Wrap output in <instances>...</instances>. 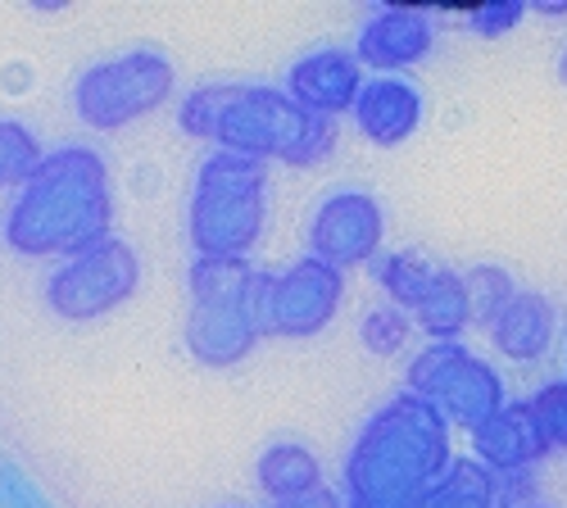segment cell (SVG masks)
Returning <instances> with one entry per match:
<instances>
[{
    "mask_svg": "<svg viewBox=\"0 0 567 508\" xmlns=\"http://www.w3.org/2000/svg\"><path fill=\"white\" fill-rule=\"evenodd\" d=\"M114 227V182L96 146L45 151L32 177L10 196L0 237L23 259H73Z\"/></svg>",
    "mask_w": 567,
    "mask_h": 508,
    "instance_id": "cell-1",
    "label": "cell"
},
{
    "mask_svg": "<svg viewBox=\"0 0 567 508\" xmlns=\"http://www.w3.org/2000/svg\"><path fill=\"white\" fill-rule=\"evenodd\" d=\"M454 427L413 391L391 395L359 427L346 454V499L368 508H413L450 464Z\"/></svg>",
    "mask_w": 567,
    "mask_h": 508,
    "instance_id": "cell-2",
    "label": "cell"
},
{
    "mask_svg": "<svg viewBox=\"0 0 567 508\" xmlns=\"http://www.w3.org/2000/svg\"><path fill=\"white\" fill-rule=\"evenodd\" d=\"M268 287L272 272L255 259H196L192 263V313H186V350L205 367L246 363L268 336Z\"/></svg>",
    "mask_w": 567,
    "mask_h": 508,
    "instance_id": "cell-3",
    "label": "cell"
},
{
    "mask_svg": "<svg viewBox=\"0 0 567 508\" xmlns=\"http://www.w3.org/2000/svg\"><path fill=\"white\" fill-rule=\"evenodd\" d=\"M214 146L259 159V164L277 159V164H291V168H309V164H322L332 155L337 123L300 110L287 96V86L227 82V101H223Z\"/></svg>",
    "mask_w": 567,
    "mask_h": 508,
    "instance_id": "cell-4",
    "label": "cell"
},
{
    "mask_svg": "<svg viewBox=\"0 0 567 508\" xmlns=\"http://www.w3.org/2000/svg\"><path fill=\"white\" fill-rule=\"evenodd\" d=\"M268 222V164L214 151L196 168L186 237L196 259H250Z\"/></svg>",
    "mask_w": 567,
    "mask_h": 508,
    "instance_id": "cell-5",
    "label": "cell"
},
{
    "mask_svg": "<svg viewBox=\"0 0 567 508\" xmlns=\"http://www.w3.org/2000/svg\"><path fill=\"white\" fill-rule=\"evenodd\" d=\"M177 86V69L168 55L136 45V51L86 64L73 82V110L91 132H118L127 123L151 118L168 105Z\"/></svg>",
    "mask_w": 567,
    "mask_h": 508,
    "instance_id": "cell-6",
    "label": "cell"
},
{
    "mask_svg": "<svg viewBox=\"0 0 567 508\" xmlns=\"http://www.w3.org/2000/svg\"><path fill=\"white\" fill-rule=\"evenodd\" d=\"M404 382H409L404 391L436 404L441 418L463 432H477L508 404V386L499 377V367L482 354H472L463 341H432L427 350H417L409 359Z\"/></svg>",
    "mask_w": 567,
    "mask_h": 508,
    "instance_id": "cell-7",
    "label": "cell"
},
{
    "mask_svg": "<svg viewBox=\"0 0 567 508\" xmlns=\"http://www.w3.org/2000/svg\"><path fill=\"white\" fill-rule=\"evenodd\" d=\"M141 287V255L123 237L78 250L45 277V309L64 322H96L123 309Z\"/></svg>",
    "mask_w": 567,
    "mask_h": 508,
    "instance_id": "cell-8",
    "label": "cell"
},
{
    "mask_svg": "<svg viewBox=\"0 0 567 508\" xmlns=\"http://www.w3.org/2000/svg\"><path fill=\"white\" fill-rule=\"evenodd\" d=\"M341 300H346V272L313 255H300L296 263L272 272L264 328L268 336H281V341H309L332 328Z\"/></svg>",
    "mask_w": 567,
    "mask_h": 508,
    "instance_id": "cell-9",
    "label": "cell"
},
{
    "mask_svg": "<svg viewBox=\"0 0 567 508\" xmlns=\"http://www.w3.org/2000/svg\"><path fill=\"white\" fill-rule=\"evenodd\" d=\"M309 255L341 272L363 268L386 246V209L363 187H341L322 196L309 214Z\"/></svg>",
    "mask_w": 567,
    "mask_h": 508,
    "instance_id": "cell-10",
    "label": "cell"
},
{
    "mask_svg": "<svg viewBox=\"0 0 567 508\" xmlns=\"http://www.w3.org/2000/svg\"><path fill=\"white\" fill-rule=\"evenodd\" d=\"M436 45V19L427 10H409V6H382L372 10L354 37V55L372 77H404V69L422 64Z\"/></svg>",
    "mask_w": 567,
    "mask_h": 508,
    "instance_id": "cell-11",
    "label": "cell"
},
{
    "mask_svg": "<svg viewBox=\"0 0 567 508\" xmlns=\"http://www.w3.org/2000/svg\"><path fill=\"white\" fill-rule=\"evenodd\" d=\"M363 64L354 51L346 45H318V51L300 55L291 69H287V96L318 114V118H341V114H354V101L363 91Z\"/></svg>",
    "mask_w": 567,
    "mask_h": 508,
    "instance_id": "cell-12",
    "label": "cell"
},
{
    "mask_svg": "<svg viewBox=\"0 0 567 508\" xmlns=\"http://www.w3.org/2000/svg\"><path fill=\"white\" fill-rule=\"evenodd\" d=\"M427 123V96L409 82V77H368L359 101H354V127L363 142H372L377 151H395L422 132Z\"/></svg>",
    "mask_w": 567,
    "mask_h": 508,
    "instance_id": "cell-13",
    "label": "cell"
},
{
    "mask_svg": "<svg viewBox=\"0 0 567 508\" xmlns=\"http://www.w3.org/2000/svg\"><path fill=\"white\" fill-rule=\"evenodd\" d=\"M545 454H549V445L532 418L527 400H508L495 418H486L477 432H472V458H477L486 473H495L499 481L527 473Z\"/></svg>",
    "mask_w": 567,
    "mask_h": 508,
    "instance_id": "cell-14",
    "label": "cell"
},
{
    "mask_svg": "<svg viewBox=\"0 0 567 508\" xmlns=\"http://www.w3.org/2000/svg\"><path fill=\"white\" fill-rule=\"evenodd\" d=\"M491 341L504 359L513 363H536L549 354L554 336H558V309L549 296L540 291H517L491 322Z\"/></svg>",
    "mask_w": 567,
    "mask_h": 508,
    "instance_id": "cell-15",
    "label": "cell"
},
{
    "mask_svg": "<svg viewBox=\"0 0 567 508\" xmlns=\"http://www.w3.org/2000/svg\"><path fill=\"white\" fill-rule=\"evenodd\" d=\"M472 322H477V313H472V296L463 287V272L436 263L432 287L422 291V300L413 309V328L427 341H463V332Z\"/></svg>",
    "mask_w": 567,
    "mask_h": 508,
    "instance_id": "cell-16",
    "label": "cell"
},
{
    "mask_svg": "<svg viewBox=\"0 0 567 508\" xmlns=\"http://www.w3.org/2000/svg\"><path fill=\"white\" fill-rule=\"evenodd\" d=\"M255 477H259V490L272 504H296V499H305L322 486V464H318V454L300 440H272L259 454Z\"/></svg>",
    "mask_w": 567,
    "mask_h": 508,
    "instance_id": "cell-17",
    "label": "cell"
},
{
    "mask_svg": "<svg viewBox=\"0 0 567 508\" xmlns=\"http://www.w3.org/2000/svg\"><path fill=\"white\" fill-rule=\"evenodd\" d=\"M413 508H508L504 486L495 473H486L477 458H454V464L422 490Z\"/></svg>",
    "mask_w": 567,
    "mask_h": 508,
    "instance_id": "cell-18",
    "label": "cell"
},
{
    "mask_svg": "<svg viewBox=\"0 0 567 508\" xmlns=\"http://www.w3.org/2000/svg\"><path fill=\"white\" fill-rule=\"evenodd\" d=\"M372 272H377V287H382L391 296L395 309L413 313L422 291L432 287V277H436V263L427 255H417V250H382L372 259Z\"/></svg>",
    "mask_w": 567,
    "mask_h": 508,
    "instance_id": "cell-19",
    "label": "cell"
},
{
    "mask_svg": "<svg viewBox=\"0 0 567 508\" xmlns=\"http://www.w3.org/2000/svg\"><path fill=\"white\" fill-rule=\"evenodd\" d=\"M41 142H37V132L19 118H0V191L6 187H23V182L32 177V168L41 164Z\"/></svg>",
    "mask_w": 567,
    "mask_h": 508,
    "instance_id": "cell-20",
    "label": "cell"
},
{
    "mask_svg": "<svg viewBox=\"0 0 567 508\" xmlns=\"http://www.w3.org/2000/svg\"><path fill=\"white\" fill-rule=\"evenodd\" d=\"M463 287H467V296H472V313H477L482 328H491L495 313H499L517 291H523V287L513 282V272L499 268V263H472V268L463 272Z\"/></svg>",
    "mask_w": 567,
    "mask_h": 508,
    "instance_id": "cell-21",
    "label": "cell"
},
{
    "mask_svg": "<svg viewBox=\"0 0 567 508\" xmlns=\"http://www.w3.org/2000/svg\"><path fill=\"white\" fill-rule=\"evenodd\" d=\"M223 101H227V82H205L196 91H186L177 105V127L196 142H214L218 136V118H223Z\"/></svg>",
    "mask_w": 567,
    "mask_h": 508,
    "instance_id": "cell-22",
    "label": "cell"
},
{
    "mask_svg": "<svg viewBox=\"0 0 567 508\" xmlns=\"http://www.w3.org/2000/svg\"><path fill=\"white\" fill-rule=\"evenodd\" d=\"M413 332H417V328H413V313H404V309H395V304H377V309L363 318V328H359L368 354H377V359L400 354Z\"/></svg>",
    "mask_w": 567,
    "mask_h": 508,
    "instance_id": "cell-23",
    "label": "cell"
},
{
    "mask_svg": "<svg viewBox=\"0 0 567 508\" xmlns=\"http://www.w3.org/2000/svg\"><path fill=\"white\" fill-rule=\"evenodd\" d=\"M527 404H532V418H536L545 445L549 449H567V377L545 382Z\"/></svg>",
    "mask_w": 567,
    "mask_h": 508,
    "instance_id": "cell-24",
    "label": "cell"
},
{
    "mask_svg": "<svg viewBox=\"0 0 567 508\" xmlns=\"http://www.w3.org/2000/svg\"><path fill=\"white\" fill-rule=\"evenodd\" d=\"M523 14H527V6L523 0H495V6H477V10H467L463 14V23L477 32V37H504V32H513L517 23H523Z\"/></svg>",
    "mask_w": 567,
    "mask_h": 508,
    "instance_id": "cell-25",
    "label": "cell"
},
{
    "mask_svg": "<svg viewBox=\"0 0 567 508\" xmlns=\"http://www.w3.org/2000/svg\"><path fill=\"white\" fill-rule=\"evenodd\" d=\"M508 508H554V504H540V499H523V504H508Z\"/></svg>",
    "mask_w": 567,
    "mask_h": 508,
    "instance_id": "cell-26",
    "label": "cell"
},
{
    "mask_svg": "<svg viewBox=\"0 0 567 508\" xmlns=\"http://www.w3.org/2000/svg\"><path fill=\"white\" fill-rule=\"evenodd\" d=\"M558 77L567 82V45H563V55H558Z\"/></svg>",
    "mask_w": 567,
    "mask_h": 508,
    "instance_id": "cell-27",
    "label": "cell"
},
{
    "mask_svg": "<svg viewBox=\"0 0 567 508\" xmlns=\"http://www.w3.org/2000/svg\"><path fill=\"white\" fill-rule=\"evenodd\" d=\"M346 508H368V504H354V499H346Z\"/></svg>",
    "mask_w": 567,
    "mask_h": 508,
    "instance_id": "cell-28",
    "label": "cell"
},
{
    "mask_svg": "<svg viewBox=\"0 0 567 508\" xmlns=\"http://www.w3.org/2000/svg\"><path fill=\"white\" fill-rule=\"evenodd\" d=\"M272 508H300V504H272Z\"/></svg>",
    "mask_w": 567,
    "mask_h": 508,
    "instance_id": "cell-29",
    "label": "cell"
}]
</instances>
